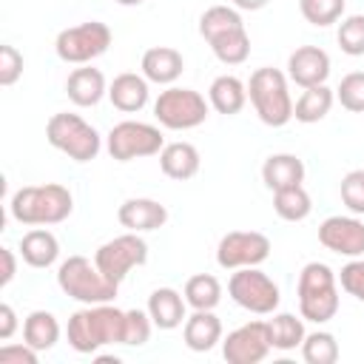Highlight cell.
I'll return each mask as SVG.
<instances>
[{
    "mask_svg": "<svg viewBox=\"0 0 364 364\" xmlns=\"http://www.w3.org/2000/svg\"><path fill=\"white\" fill-rule=\"evenodd\" d=\"M247 97L264 125L282 128L293 119V97L287 91V77L279 68H256L247 80Z\"/></svg>",
    "mask_w": 364,
    "mask_h": 364,
    "instance_id": "cell-4",
    "label": "cell"
},
{
    "mask_svg": "<svg viewBox=\"0 0 364 364\" xmlns=\"http://www.w3.org/2000/svg\"><path fill=\"white\" fill-rule=\"evenodd\" d=\"M262 179L270 191L301 185L304 182V162L296 154H273L262 165Z\"/></svg>",
    "mask_w": 364,
    "mask_h": 364,
    "instance_id": "cell-23",
    "label": "cell"
},
{
    "mask_svg": "<svg viewBox=\"0 0 364 364\" xmlns=\"http://www.w3.org/2000/svg\"><path fill=\"white\" fill-rule=\"evenodd\" d=\"M148 80L142 74H134V71H125V74H117L114 82L108 85V100L114 108L125 111V114H134V111H142L145 102H148Z\"/></svg>",
    "mask_w": 364,
    "mask_h": 364,
    "instance_id": "cell-21",
    "label": "cell"
},
{
    "mask_svg": "<svg viewBox=\"0 0 364 364\" xmlns=\"http://www.w3.org/2000/svg\"><path fill=\"white\" fill-rule=\"evenodd\" d=\"M336 100L341 102V108H347L353 114H364V71L344 74L336 88Z\"/></svg>",
    "mask_w": 364,
    "mask_h": 364,
    "instance_id": "cell-35",
    "label": "cell"
},
{
    "mask_svg": "<svg viewBox=\"0 0 364 364\" xmlns=\"http://www.w3.org/2000/svg\"><path fill=\"white\" fill-rule=\"evenodd\" d=\"M94 262L97 267L102 270V276L114 284H122V279L134 270V267H142L148 262V245L139 233L128 230L122 236H114L111 242L100 245L97 253H94Z\"/></svg>",
    "mask_w": 364,
    "mask_h": 364,
    "instance_id": "cell-11",
    "label": "cell"
},
{
    "mask_svg": "<svg viewBox=\"0 0 364 364\" xmlns=\"http://www.w3.org/2000/svg\"><path fill=\"white\" fill-rule=\"evenodd\" d=\"M182 296L193 310H213L222 301V284L210 273H196L185 282Z\"/></svg>",
    "mask_w": 364,
    "mask_h": 364,
    "instance_id": "cell-29",
    "label": "cell"
},
{
    "mask_svg": "<svg viewBox=\"0 0 364 364\" xmlns=\"http://www.w3.org/2000/svg\"><path fill=\"white\" fill-rule=\"evenodd\" d=\"M338 282H341V290L355 296L358 301H364V259H353L341 267L338 273Z\"/></svg>",
    "mask_w": 364,
    "mask_h": 364,
    "instance_id": "cell-40",
    "label": "cell"
},
{
    "mask_svg": "<svg viewBox=\"0 0 364 364\" xmlns=\"http://www.w3.org/2000/svg\"><path fill=\"white\" fill-rule=\"evenodd\" d=\"M65 94L74 105L80 108H91L97 105L105 94H108V85H105V77L100 68H91V65H82V68H74L65 80Z\"/></svg>",
    "mask_w": 364,
    "mask_h": 364,
    "instance_id": "cell-18",
    "label": "cell"
},
{
    "mask_svg": "<svg viewBox=\"0 0 364 364\" xmlns=\"http://www.w3.org/2000/svg\"><path fill=\"white\" fill-rule=\"evenodd\" d=\"M23 77V54L14 46H0V85H14Z\"/></svg>",
    "mask_w": 364,
    "mask_h": 364,
    "instance_id": "cell-39",
    "label": "cell"
},
{
    "mask_svg": "<svg viewBox=\"0 0 364 364\" xmlns=\"http://www.w3.org/2000/svg\"><path fill=\"white\" fill-rule=\"evenodd\" d=\"M301 355L307 364H336L338 361V341L327 330L307 333L301 341Z\"/></svg>",
    "mask_w": 364,
    "mask_h": 364,
    "instance_id": "cell-33",
    "label": "cell"
},
{
    "mask_svg": "<svg viewBox=\"0 0 364 364\" xmlns=\"http://www.w3.org/2000/svg\"><path fill=\"white\" fill-rule=\"evenodd\" d=\"M230 299L256 316H270L279 307V284L259 267H239L228 282Z\"/></svg>",
    "mask_w": 364,
    "mask_h": 364,
    "instance_id": "cell-9",
    "label": "cell"
},
{
    "mask_svg": "<svg viewBox=\"0 0 364 364\" xmlns=\"http://www.w3.org/2000/svg\"><path fill=\"white\" fill-rule=\"evenodd\" d=\"M318 242L330 253L358 259L364 253V222L355 216H327L318 225Z\"/></svg>",
    "mask_w": 364,
    "mask_h": 364,
    "instance_id": "cell-14",
    "label": "cell"
},
{
    "mask_svg": "<svg viewBox=\"0 0 364 364\" xmlns=\"http://www.w3.org/2000/svg\"><path fill=\"white\" fill-rule=\"evenodd\" d=\"M0 364H37V350L31 344H6L0 347Z\"/></svg>",
    "mask_w": 364,
    "mask_h": 364,
    "instance_id": "cell-41",
    "label": "cell"
},
{
    "mask_svg": "<svg viewBox=\"0 0 364 364\" xmlns=\"http://www.w3.org/2000/svg\"><path fill=\"white\" fill-rule=\"evenodd\" d=\"M233 6L242 9V11H259V9L267 6V0H233Z\"/></svg>",
    "mask_w": 364,
    "mask_h": 364,
    "instance_id": "cell-44",
    "label": "cell"
},
{
    "mask_svg": "<svg viewBox=\"0 0 364 364\" xmlns=\"http://www.w3.org/2000/svg\"><path fill=\"white\" fill-rule=\"evenodd\" d=\"M9 210L20 225H57V222L71 216L74 196L60 182L26 185V188L14 191Z\"/></svg>",
    "mask_w": 364,
    "mask_h": 364,
    "instance_id": "cell-2",
    "label": "cell"
},
{
    "mask_svg": "<svg viewBox=\"0 0 364 364\" xmlns=\"http://www.w3.org/2000/svg\"><path fill=\"white\" fill-rule=\"evenodd\" d=\"M341 202L347 205L350 213L364 216V171H350L341 179Z\"/></svg>",
    "mask_w": 364,
    "mask_h": 364,
    "instance_id": "cell-37",
    "label": "cell"
},
{
    "mask_svg": "<svg viewBox=\"0 0 364 364\" xmlns=\"http://www.w3.org/2000/svg\"><path fill=\"white\" fill-rule=\"evenodd\" d=\"M154 117L162 128H171V131H188V128H196L208 119V102L199 91L193 88H165L159 91L156 102H154Z\"/></svg>",
    "mask_w": 364,
    "mask_h": 364,
    "instance_id": "cell-7",
    "label": "cell"
},
{
    "mask_svg": "<svg viewBox=\"0 0 364 364\" xmlns=\"http://www.w3.org/2000/svg\"><path fill=\"white\" fill-rule=\"evenodd\" d=\"M20 256L31 267H40V270L51 267L57 262V256H60V242H57V236L51 230L34 228L20 239Z\"/></svg>",
    "mask_w": 364,
    "mask_h": 364,
    "instance_id": "cell-24",
    "label": "cell"
},
{
    "mask_svg": "<svg viewBox=\"0 0 364 364\" xmlns=\"http://www.w3.org/2000/svg\"><path fill=\"white\" fill-rule=\"evenodd\" d=\"M199 162H202V156H199L196 145H191V142H168L159 151L162 173L176 179V182H185V179L196 176L199 173Z\"/></svg>",
    "mask_w": 364,
    "mask_h": 364,
    "instance_id": "cell-22",
    "label": "cell"
},
{
    "mask_svg": "<svg viewBox=\"0 0 364 364\" xmlns=\"http://www.w3.org/2000/svg\"><path fill=\"white\" fill-rule=\"evenodd\" d=\"M273 210H276L284 222H301V219L310 216L313 202H310V193H307L301 185H293V188L273 191Z\"/></svg>",
    "mask_w": 364,
    "mask_h": 364,
    "instance_id": "cell-31",
    "label": "cell"
},
{
    "mask_svg": "<svg viewBox=\"0 0 364 364\" xmlns=\"http://www.w3.org/2000/svg\"><path fill=\"white\" fill-rule=\"evenodd\" d=\"M151 316L142 310H125V336L122 344L128 347H142L151 338Z\"/></svg>",
    "mask_w": 364,
    "mask_h": 364,
    "instance_id": "cell-38",
    "label": "cell"
},
{
    "mask_svg": "<svg viewBox=\"0 0 364 364\" xmlns=\"http://www.w3.org/2000/svg\"><path fill=\"white\" fill-rule=\"evenodd\" d=\"M165 148L162 131L151 122H136V119H125L117 122L108 131V154L117 162H131V159H142V156H156Z\"/></svg>",
    "mask_w": 364,
    "mask_h": 364,
    "instance_id": "cell-10",
    "label": "cell"
},
{
    "mask_svg": "<svg viewBox=\"0 0 364 364\" xmlns=\"http://www.w3.org/2000/svg\"><path fill=\"white\" fill-rule=\"evenodd\" d=\"M0 259H3V273H0V287H6L14 273H17V259H14V250L11 247H0Z\"/></svg>",
    "mask_w": 364,
    "mask_h": 364,
    "instance_id": "cell-43",
    "label": "cell"
},
{
    "mask_svg": "<svg viewBox=\"0 0 364 364\" xmlns=\"http://www.w3.org/2000/svg\"><path fill=\"white\" fill-rule=\"evenodd\" d=\"M185 71V60L176 48L171 46H154L142 54V77L148 82H156V85H171L182 77Z\"/></svg>",
    "mask_w": 364,
    "mask_h": 364,
    "instance_id": "cell-17",
    "label": "cell"
},
{
    "mask_svg": "<svg viewBox=\"0 0 364 364\" xmlns=\"http://www.w3.org/2000/svg\"><path fill=\"white\" fill-rule=\"evenodd\" d=\"M23 341L31 344L37 353L51 350L60 341V321L48 310H34L23 321Z\"/></svg>",
    "mask_w": 364,
    "mask_h": 364,
    "instance_id": "cell-26",
    "label": "cell"
},
{
    "mask_svg": "<svg viewBox=\"0 0 364 364\" xmlns=\"http://www.w3.org/2000/svg\"><path fill=\"white\" fill-rule=\"evenodd\" d=\"M182 338L188 350L193 353H208L222 341V321L213 316V310H193V316L185 318Z\"/></svg>",
    "mask_w": 364,
    "mask_h": 364,
    "instance_id": "cell-20",
    "label": "cell"
},
{
    "mask_svg": "<svg viewBox=\"0 0 364 364\" xmlns=\"http://www.w3.org/2000/svg\"><path fill=\"white\" fill-rule=\"evenodd\" d=\"M270 256V239L259 230H230L219 239L216 262L225 270L259 267Z\"/></svg>",
    "mask_w": 364,
    "mask_h": 364,
    "instance_id": "cell-12",
    "label": "cell"
},
{
    "mask_svg": "<svg viewBox=\"0 0 364 364\" xmlns=\"http://www.w3.org/2000/svg\"><path fill=\"white\" fill-rule=\"evenodd\" d=\"M57 284L60 290L80 301V304H105L117 299L119 284L108 282L102 276V270L97 267V262L85 259V256H68L60 267H57Z\"/></svg>",
    "mask_w": 364,
    "mask_h": 364,
    "instance_id": "cell-5",
    "label": "cell"
},
{
    "mask_svg": "<svg viewBox=\"0 0 364 364\" xmlns=\"http://www.w3.org/2000/svg\"><path fill=\"white\" fill-rule=\"evenodd\" d=\"M111 46V28L100 20H88L80 26H68L57 34L54 40V51L63 63H74V65H85L91 60H97L100 54H105Z\"/></svg>",
    "mask_w": 364,
    "mask_h": 364,
    "instance_id": "cell-8",
    "label": "cell"
},
{
    "mask_svg": "<svg viewBox=\"0 0 364 364\" xmlns=\"http://www.w3.org/2000/svg\"><path fill=\"white\" fill-rule=\"evenodd\" d=\"M267 330H270V344H273V350H282V353H287V350H296V347H301V341H304V321L299 318V316H293V313H276L270 321H267Z\"/></svg>",
    "mask_w": 364,
    "mask_h": 364,
    "instance_id": "cell-28",
    "label": "cell"
},
{
    "mask_svg": "<svg viewBox=\"0 0 364 364\" xmlns=\"http://www.w3.org/2000/svg\"><path fill=\"white\" fill-rule=\"evenodd\" d=\"M117 219L122 228H128L134 233H148V230H159L168 222V208L156 199L134 196V199H125L119 205Z\"/></svg>",
    "mask_w": 364,
    "mask_h": 364,
    "instance_id": "cell-16",
    "label": "cell"
},
{
    "mask_svg": "<svg viewBox=\"0 0 364 364\" xmlns=\"http://www.w3.org/2000/svg\"><path fill=\"white\" fill-rule=\"evenodd\" d=\"M242 14L230 6H210L202 17H199V34L210 43L213 37L225 34V31H233V28H242Z\"/></svg>",
    "mask_w": 364,
    "mask_h": 364,
    "instance_id": "cell-32",
    "label": "cell"
},
{
    "mask_svg": "<svg viewBox=\"0 0 364 364\" xmlns=\"http://www.w3.org/2000/svg\"><path fill=\"white\" fill-rule=\"evenodd\" d=\"M296 296H299L301 318L313 324H324L338 313V282L324 262H307L301 267Z\"/></svg>",
    "mask_w": 364,
    "mask_h": 364,
    "instance_id": "cell-3",
    "label": "cell"
},
{
    "mask_svg": "<svg viewBox=\"0 0 364 364\" xmlns=\"http://www.w3.org/2000/svg\"><path fill=\"white\" fill-rule=\"evenodd\" d=\"M333 100H336V94H333L327 85L304 88L301 97H299L296 105H293V117H296L299 122H304V125H313V122H318V119H324V117L330 114Z\"/></svg>",
    "mask_w": 364,
    "mask_h": 364,
    "instance_id": "cell-27",
    "label": "cell"
},
{
    "mask_svg": "<svg viewBox=\"0 0 364 364\" xmlns=\"http://www.w3.org/2000/svg\"><path fill=\"white\" fill-rule=\"evenodd\" d=\"M17 330V313L11 304H0V338L9 341Z\"/></svg>",
    "mask_w": 364,
    "mask_h": 364,
    "instance_id": "cell-42",
    "label": "cell"
},
{
    "mask_svg": "<svg viewBox=\"0 0 364 364\" xmlns=\"http://www.w3.org/2000/svg\"><path fill=\"white\" fill-rule=\"evenodd\" d=\"M270 350L273 344L267 321H247L228 333V338L222 341V355L228 364H259L267 358Z\"/></svg>",
    "mask_w": 364,
    "mask_h": 364,
    "instance_id": "cell-13",
    "label": "cell"
},
{
    "mask_svg": "<svg viewBox=\"0 0 364 364\" xmlns=\"http://www.w3.org/2000/svg\"><path fill=\"white\" fill-rule=\"evenodd\" d=\"M68 344L88 355L97 353L105 344H122L125 336V310L114 307L111 301L105 304H85L82 310L71 313L68 318Z\"/></svg>",
    "mask_w": 364,
    "mask_h": 364,
    "instance_id": "cell-1",
    "label": "cell"
},
{
    "mask_svg": "<svg viewBox=\"0 0 364 364\" xmlns=\"http://www.w3.org/2000/svg\"><path fill=\"white\" fill-rule=\"evenodd\" d=\"M46 139L74 162L97 159L102 148L97 128L88 125L80 114H68V111H60L46 122Z\"/></svg>",
    "mask_w": 364,
    "mask_h": 364,
    "instance_id": "cell-6",
    "label": "cell"
},
{
    "mask_svg": "<svg viewBox=\"0 0 364 364\" xmlns=\"http://www.w3.org/2000/svg\"><path fill=\"white\" fill-rule=\"evenodd\" d=\"M208 100H210V105H213L219 114L233 117V114H239V111L245 108V102H247V85H245L239 77H233V74H222V77H216V80L210 82Z\"/></svg>",
    "mask_w": 364,
    "mask_h": 364,
    "instance_id": "cell-25",
    "label": "cell"
},
{
    "mask_svg": "<svg viewBox=\"0 0 364 364\" xmlns=\"http://www.w3.org/2000/svg\"><path fill=\"white\" fill-rule=\"evenodd\" d=\"M117 3H119V6H139L142 0H117Z\"/></svg>",
    "mask_w": 364,
    "mask_h": 364,
    "instance_id": "cell-45",
    "label": "cell"
},
{
    "mask_svg": "<svg viewBox=\"0 0 364 364\" xmlns=\"http://www.w3.org/2000/svg\"><path fill=\"white\" fill-rule=\"evenodd\" d=\"M208 46L213 48L216 60L225 63V65H239V63H245V60L250 57V37H247L245 26H242V28H233V31H225V34H219V37H213Z\"/></svg>",
    "mask_w": 364,
    "mask_h": 364,
    "instance_id": "cell-30",
    "label": "cell"
},
{
    "mask_svg": "<svg viewBox=\"0 0 364 364\" xmlns=\"http://www.w3.org/2000/svg\"><path fill=\"white\" fill-rule=\"evenodd\" d=\"M301 17L318 28L333 26L344 14V0H299Z\"/></svg>",
    "mask_w": 364,
    "mask_h": 364,
    "instance_id": "cell-34",
    "label": "cell"
},
{
    "mask_svg": "<svg viewBox=\"0 0 364 364\" xmlns=\"http://www.w3.org/2000/svg\"><path fill=\"white\" fill-rule=\"evenodd\" d=\"M338 46L344 54L350 57H361L364 54V14H350L341 20L338 34H336Z\"/></svg>",
    "mask_w": 364,
    "mask_h": 364,
    "instance_id": "cell-36",
    "label": "cell"
},
{
    "mask_svg": "<svg viewBox=\"0 0 364 364\" xmlns=\"http://www.w3.org/2000/svg\"><path fill=\"white\" fill-rule=\"evenodd\" d=\"M287 77L301 85V88H313V85H324L330 77V57L324 48L318 46H299L290 57H287Z\"/></svg>",
    "mask_w": 364,
    "mask_h": 364,
    "instance_id": "cell-15",
    "label": "cell"
},
{
    "mask_svg": "<svg viewBox=\"0 0 364 364\" xmlns=\"http://www.w3.org/2000/svg\"><path fill=\"white\" fill-rule=\"evenodd\" d=\"M185 296L173 287H156L148 296V316L159 330H176L188 316H185Z\"/></svg>",
    "mask_w": 364,
    "mask_h": 364,
    "instance_id": "cell-19",
    "label": "cell"
}]
</instances>
